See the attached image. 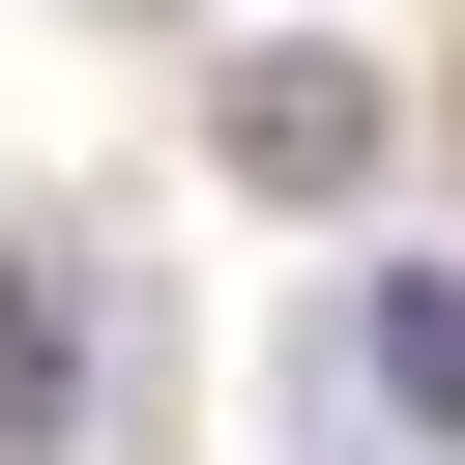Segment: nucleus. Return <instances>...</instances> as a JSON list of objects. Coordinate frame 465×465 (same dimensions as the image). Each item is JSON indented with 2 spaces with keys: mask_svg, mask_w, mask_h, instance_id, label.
Returning <instances> with one entry per match:
<instances>
[{
  "mask_svg": "<svg viewBox=\"0 0 465 465\" xmlns=\"http://www.w3.org/2000/svg\"><path fill=\"white\" fill-rule=\"evenodd\" d=\"M203 145H232V203H378V145H407V87H378V58H320V29H262Z\"/></svg>",
  "mask_w": 465,
  "mask_h": 465,
  "instance_id": "obj_1",
  "label": "nucleus"
},
{
  "mask_svg": "<svg viewBox=\"0 0 465 465\" xmlns=\"http://www.w3.org/2000/svg\"><path fill=\"white\" fill-rule=\"evenodd\" d=\"M58 436H87V262L0 232V465H58Z\"/></svg>",
  "mask_w": 465,
  "mask_h": 465,
  "instance_id": "obj_2",
  "label": "nucleus"
},
{
  "mask_svg": "<svg viewBox=\"0 0 465 465\" xmlns=\"http://www.w3.org/2000/svg\"><path fill=\"white\" fill-rule=\"evenodd\" d=\"M349 407H378V436H465V291H436V262L349 291Z\"/></svg>",
  "mask_w": 465,
  "mask_h": 465,
  "instance_id": "obj_3",
  "label": "nucleus"
},
{
  "mask_svg": "<svg viewBox=\"0 0 465 465\" xmlns=\"http://www.w3.org/2000/svg\"><path fill=\"white\" fill-rule=\"evenodd\" d=\"M436 145H465V58H436Z\"/></svg>",
  "mask_w": 465,
  "mask_h": 465,
  "instance_id": "obj_4",
  "label": "nucleus"
}]
</instances>
